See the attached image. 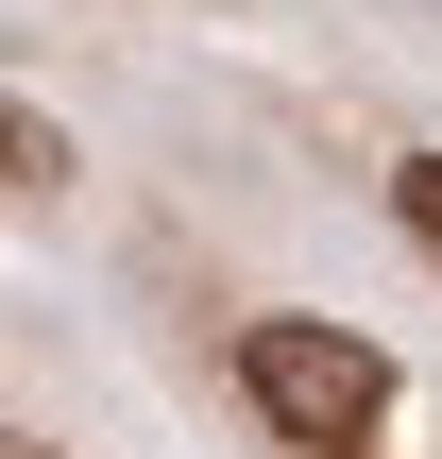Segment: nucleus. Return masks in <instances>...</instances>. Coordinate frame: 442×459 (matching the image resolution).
I'll use <instances>...</instances> for the list:
<instances>
[{
	"label": "nucleus",
	"instance_id": "f257e3e1",
	"mask_svg": "<svg viewBox=\"0 0 442 459\" xmlns=\"http://www.w3.org/2000/svg\"><path fill=\"white\" fill-rule=\"evenodd\" d=\"M238 409H256L290 459H375L392 358H375L358 324H324V307H256V324H238Z\"/></svg>",
	"mask_w": 442,
	"mask_h": 459
},
{
	"label": "nucleus",
	"instance_id": "f03ea898",
	"mask_svg": "<svg viewBox=\"0 0 442 459\" xmlns=\"http://www.w3.org/2000/svg\"><path fill=\"white\" fill-rule=\"evenodd\" d=\"M0 153H17V204H51V187H68V136H51V119H34V102H17V119H0Z\"/></svg>",
	"mask_w": 442,
	"mask_h": 459
},
{
	"label": "nucleus",
	"instance_id": "7ed1b4c3",
	"mask_svg": "<svg viewBox=\"0 0 442 459\" xmlns=\"http://www.w3.org/2000/svg\"><path fill=\"white\" fill-rule=\"evenodd\" d=\"M392 221H409V238H426V255H442V136H426V153H409V170H392Z\"/></svg>",
	"mask_w": 442,
	"mask_h": 459
},
{
	"label": "nucleus",
	"instance_id": "20e7f679",
	"mask_svg": "<svg viewBox=\"0 0 442 459\" xmlns=\"http://www.w3.org/2000/svg\"><path fill=\"white\" fill-rule=\"evenodd\" d=\"M0 459H51V443H0Z\"/></svg>",
	"mask_w": 442,
	"mask_h": 459
}]
</instances>
